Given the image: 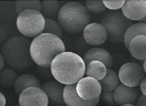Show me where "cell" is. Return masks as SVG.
<instances>
[{
	"label": "cell",
	"mask_w": 146,
	"mask_h": 106,
	"mask_svg": "<svg viewBox=\"0 0 146 106\" xmlns=\"http://www.w3.org/2000/svg\"><path fill=\"white\" fill-rule=\"evenodd\" d=\"M83 58L73 52H64L53 60L50 72L55 80L64 85L76 84L85 75Z\"/></svg>",
	"instance_id": "6da1fadb"
},
{
	"label": "cell",
	"mask_w": 146,
	"mask_h": 106,
	"mask_svg": "<svg viewBox=\"0 0 146 106\" xmlns=\"http://www.w3.org/2000/svg\"><path fill=\"white\" fill-rule=\"evenodd\" d=\"M30 51L34 63L40 67L50 69L53 60L65 52V45L58 36L42 33L31 42Z\"/></svg>",
	"instance_id": "7a4b0ae2"
},
{
	"label": "cell",
	"mask_w": 146,
	"mask_h": 106,
	"mask_svg": "<svg viewBox=\"0 0 146 106\" xmlns=\"http://www.w3.org/2000/svg\"><path fill=\"white\" fill-rule=\"evenodd\" d=\"M91 20L89 11L85 5L78 1H70L62 5L57 16L63 31L70 34L81 33Z\"/></svg>",
	"instance_id": "3957f363"
},
{
	"label": "cell",
	"mask_w": 146,
	"mask_h": 106,
	"mask_svg": "<svg viewBox=\"0 0 146 106\" xmlns=\"http://www.w3.org/2000/svg\"><path fill=\"white\" fill-rule=\"evenodd\" d=\"M30 42L24 36H13L5 42L1 54L5 63L13 69H26L31 67L34 61L30 55Z\"/></svg>",
	"instance_id": "277c9868"
},
{
	"label": "cell",
	"mask_w": 146,
	"mask_h": 106,
	"mask_svg": "<svg viewBox=\"0 0 146 106\" xmlns=\"http://www.w3.org/2000/svg\"><path fill=\"white\" fill-rule=\"evenodd\" d=\"M101 24L106 29L107 40L113 43H124L127 30L133 22L125 17L121 10L110 11L101 19Z\"/></svg>",
	"instance_id": "5b68a950"
},
{
	"label": "cell",
	"mask_w": 146,
	"mask_h": 106,
	"mask_svg": "<svg viewBox=\"0 0 146 106\" xmlns=\"http://www.w3.org/2000/svg\"><path fill=\"white\" fill-rule=\"evenodd\" d=\"M46 18L39 11L30 9L18 15L16 26L18 31L26 38H36L44 32Z\"/></svg>",
	"instance_id": "8992f818"
},
{
	"label": "cell",
	"mask_w": 146,
	"mask_h": 106,
	"mask_svg": "<svg viewBox=\"0 0 146 106\" xmlns=\"http://www.w3.org/2000/svg\"><path fill=\"white\" fill-rule=\"evenodd\" d=\"M145 74L143 67L133 62L125 63L118 72L120 82L130 87H137L145 78Z\"/></svg>",
	"instance_id": "52a82bcc"
},
{
	"label": "cell",
	"mask_w": 146,
	"mask_h": 106,
	"mask_svg": "<svg viewBox=\"0 0 146 106\" xmlns=\"http://www.w3.org/2000/svg\"><path fill=\"white\" fill-rule=\"evenodd\" d=\"M20 106H48L46 94L40 87H32L23 91L19 95Z\"/></svg>",
	"instance_id": "ba28073f"
},
{
	"label": "cell",
	"mask_w": 146,
	"mask_h": 106,
	"mask_svg": "<svg viewBox=\"0 0 146 106\" xmlns=\"http://www.w3.org/2000/svg\"><path fill=\"white\" fill-rule=\"evenodd\" d=\"M76 91L82 99L91 101L100 97L102 88L99 81L86 77L82 78L76 83Z\"/></svg>",
	"instance_id": "9c48e42d"
},
{
	"label": "cell",
	"mask_w": 146,
	"mask_h": 106,
	"mask_svg": "<svg viewBox=\"0 0 146 106\" xmlns=\"http://www.w3.org/2000/svg\"><path fill=\"white\" fill-rule=\"evenodd\" d=\"M82 34L86 43L93 47L102 45L107 40L106 29L100 23H90L84 29Z\"/></svg>",
	"instance_id": "30bf717a"
},
{
	"label": "cell",
	"mask_w": 146,
	"mask_h": 106,
	"mask_svg": "<svg viewBox=\"0 0 146 106\" xmlns=\"http://www.w3.org/2000/svg\"><path fill=\"white\" fill-rule=\"evenodd\" d=\"M64 85L56 80H50L42 86V89L48 98L51 106L65 105L64 99Z\"/></svg>",
	"instance_id": "8fae6325"
},
{
	"label": "cell",
	"mask_w": 146,
	"mask_h": 106,
	"mask_svg": "<svg viewBox=\"0 0 146 106\" xmlns=\"http://www.w3.org/2000/svg\"><path fill=\"white\" fill-rule=\"evenodd\" d=\"M131 21H140L146 16V0H127L121 9Z\"/></svg>",
	"instance_id": "7c38bea8"
},
{
	"label": "cell",
	"mask_w": 146,
	"mask_h": 106,
	"mask_svg": "<svg viewBox=\"0 0 146 106\" xmlns=\"http://www.w3.org/2000/svg\"><path fill=\"white\" fill-rule=\"evenodd\" d=\"M140 95V91L137 87H130L121 83L114 90L115 101L117 105L134 104Z\"/></svg>",
	"instance_id": "4fadbf2b"
},
{
	"label": "cell",
	"mask_w": 146,
	"mask_h": 106,
	"mask_svg": "<svg viewBox=\"0 0 146 106\" xmlns=\"http://www.w3.org/2000/svg\"><path fill=\"white\" fill-rule=\"evenodd\" d=\"M76 84L67 85L64 89V99L65 105L67 106H97L100 97L88 101L82 99L76 91Z\"/></svg>",
	"instance_id": "5bb4252c"
},
{
	"label": "cell",
	"mask_w": 146,
	"mask_h": 106,
	"mask_svg": "<svg viewBox=\"0 0 146 106\" xmlns=\"http://www.w3.org/2000/svg\"><path fill=\"white\" fill-rule=\"evenodd\" d=\"M83 60L85 64L93 61H98L105 65L107 69H110L113 65V58L110 53L106 49L99 47H93L86 51Z\"/></svg>",
	"instance_id": "9a60e30c"
},
{
	"label": "cell",
	"mask_w": 146,
	"mask_h": 106,
	"mask_svg": "<svg viewBox=\"0 0 146 106\" xmlns=\"http://www.w3.org/2000/svg\"><path fill=\"white\" fill-rule=\"evenodd\" d=\"M132 57L139 61L146 59V36H137L131 40L128 49Z\"/></svg>",
	"instance_id": "2e32d148"
},
{
	"label": "cell",
	"mask_w": 146,
	"mask_h": 106,
	"mask_svg": "<svg viewBox=\"0 0 146 106\" xmlns=\"http://www.w3.org/2000/svg\"><path fill=\"white\" fill-rule=\"evenodd\" d=\"M32 87H42L38 79L30 74H23L19 76L13 85L15 92L18 95H20L24 90Z\"/></svg>",
	"instance_id": "e0dca14e"
},
{
	"label": "cell",
	"mask_w": 146,
	"mask_h": 106,
	"mask_svg": "<svg viewBox=\"0 0 146 106\" xmlns=\"http://www.w3.org/2000/svg\"><path fill=\"white\" fill-rule=\"evenodd\" d=\"M107 71V67L100 61H93L86 65L85 75L86 77L95 79L99 81L105 77Z\"/></svg>",
	"instance_id": "ac0fdd59"
},
{
	"label": "cell",
	"mask_w": 146,
	"mask_h": 106,
	"mask_svg": "<svg viewBox=\"0 0 146 106\" xmlns=\"http://www.w3.org/2000/svg\"><path fill=\"white\" fill-rule=\"evenodd\" d=\"M119 78L118 73L111 69H107V74L103 79L100 80L102 91H112L119 85Z\"/></svg>",
	"instance_id": "d6986e66"
},
{
	"label": "cell",
	"mask_w": 146,
	"mask_h": 106,
	"mask_svg": "<svg viewBox=\"0 0 146 106\" xmlns=\"http://www.w3.org/2000/svg\"><path fill=\"white\" fill-rule=\"evenodd\" d=\"M60 8V4L58 1L44 0L41 1L40 12L46 19H54L58 16Z\"/></svg>",
	"instance_id": "ffe728a7"
},
{
	"label": "cell",
	"mask_w": 146,
	"mask_h": 106,
	"mask_svg": "<svg viewBox=\"0 0 146 106\" xmlns=\"http://www.w3.org/2000/svg\"><path fill=\"white\" fill-rule=\"evenodd\" d=\"M137 36H146V24L145 23H136L131 26L127 30L124 37V44L128 49L131 40Z\"/></svg>",
	"instance_id": "44dd1931"
},
{
	"label": "cell",
	"mask_w": 146,
	"mask_h": 106,
	"mask_svg": "<svg viewBox=\"0 0 146 106\" xmlns=\"http://www.w3.org/2000/svg\"><path fill=\"white\" fill-rule=\"evenodd\" d=\"M30 9L41 11V1L39 0H23L16 1L15 3V10L18 15Z\"/></svg>",
	"instance_id": "7402d4cb"
},
{
	"label": "cell",
	"mask_w": 146,
	"mask_h": 106,
	"mask_svg": "<svg viewBox=\"0 0 146 106\" xmlns=\"http://www.w3.org/2000/svg\"><path fill=\"white\" fill-rule=\"evenodd\" d=\"M18 75L13 69H4L0 73V84L3 88L13 86L18 78Z\"/></svg>",
	"instance_id": "603a6c76"
},
{
	"label": "cell",
	"mask_w": 146,
	"mask_h": 106,
	"mask_svg": "<svg viewBox=\"0 0 146 106\" xmlns=\"http://www.w3.org/2000/svg\"><path fill=\"white\" fill-rule=\"evenodd\" d=\"M62 31L58 21L54 19H46V26L43 33L51 34L61 38L62 36Z\"/></svg>",
	"instance_id": "cb8c5ba5"
},
{
	"label": "cell",
	"mask_w": 146,
	"mask_h": 106,
	"mask_svg": "<svg viewBox=\"0 0 146 106\" xmlns=\"http://www.w3.org/2000/svg\"><path fill=\"white\" fill-rule=\"evenodd\" d=\"M84 5L88 10L89 11L90 13H95V14H98V13H101L106 10L104 3L103 1L100 0H93V1H85Z\"/></svg>",
	"instance_id": "d4e9b609"
},
{
	"label": "cell",
	"mask_w": 146,
	"mask_h": 106,
	"mask_svg": "<svg viewBox=\"0 0 146 106\" xmlns=\"http://www.w3.org/2000/svg\"><path fill=\"white\" fill-rule=\"evenodd\" d=\"M105 7L111 11L119 10L123 6L125 1V0H103Z\"/></svg>",
	"instance_id": "484cf974"
},
{
	"label": "cell",
	"mask_w": 146,
	"mask_h": 106,
	"mask_svg": "<svg viewBox=\"0 0 146 106\" xmlns=\"http://www.w3.org/2000/svg\"><path fill=\"white\" fill-rule=\"evenodd\" d=\"M100 99H103L105 103L109 104V105H117L115 101L114 91H102L101 95H100Z\"/></svg>",
	"instance_id": "4316f807"
},
{
	"label": "cell",
	"mask_w": 146,
	"mask_h": 106,
	"mask_svg": "<svg viewBox=\"0 0 146 106\" xmlns=\"http://www.w3.org/2000/svg\"><path fill=\"white\" fill-rule=\"evenodd\" d=\"M136 105L137 106H146V96L143 95V94L139 95L136 101Z\"/></svg>",
	"instance_id": "83f0119b"
},
{
	"label": "cell",
	"mask_w": 146,
	"mask_h": 106,
	"mask_svg": "<svg viewBox=\"0 0 146 106\" xmlns=\"http://www.w3.org/2000/svg\"><path fill=\"white\" fill-rule=\"evenodd\" d=\"M139 89L141 93L143 94V95L146 96V77H145L143 80H142V81L139 85Z\"/></svg>",
	"instance_id": "f1b7e54d"
},
{
	"label": "cell",
	"mask_w": 146,
	"mask_h": 106,
	"mask_svg": "<svg viewBox=\"0 0 146 106\" xmlns=\"http://www.w3.org/2000/svg\"><path fill=\"white\" fill-rule=\"evenodd\" d=\"M6 105V98L3 93H0V106H5Z\"/></svg>",
	"instance_id": "f546056e"
},
{
	"label": "cell",
	"mask_w": 146,
	"mask_h": 106,
	"mask_svg": "<svg viewBox=\"0 0 146 106\" xmlns=\"http://www.w3.org/2000/svg\"><path fill=\"white\" fill-rule=\"evenodd\" d=\"M5 61L4 57H3V55H0V70L3 71L5 67Z\"/></svg>",
	"instance_id": "4dcf8cb0"
},
{
	"label": "cell",
	"mask_w": 146,
	"mask_h": 106,
	"mask_svg": "<svg viewBox=\"0 0 146 106\" xmlns=\"http://www.w3.org/2000/svg\"><path fill=\"white\" fill-rule=\"evenodd\" d=\"M143 69L144 71H145V73H146V59L143 62Z\"/></svg>",
	"instance_id": "1f68e13d"
},
{
	"label": "cell",
	"mask_w": 146,
	"mask_h": 106,
	"mask_svg": "<svg viewBox=\"0 0 146 106\" xmlns=\"http://www.w3.org/2000/svg\"><path fill=\"white\" fill-rule=\"evenodd\" d=\"M139 22H141V23H145V24H146V16H145V18L142 19L141 20H140Z\"/></svg>",
	"instance_id": "d6a6232c"
},
{
	"label": "cell",
	"mask_w": 146,
	"mask_h": 106,
	"mask_svg": "<svg viewBox=\"0 0 146 106\" xmlns=\"http://www.w3.org/2000/svg\"><path fill=\"white\" fill-rule=\"evenodd\" d=\"M120 106H137V105H133V104H126V105H123Z\"/></svg>",
	"instance_id": "836d02e7"
},
{
	"label": "cell",
	"mask_w": 146,
	"mask_h": 106,
	"mask_svg": "<svg viewBox=\"0 0 146 106\" xmlns=\"http://www.w3.org/2000/svg\"><path fill=\"white\" fill-rule=\"evenodd\" d=\"M58 106H67L66 105H58Z\"/></svg>",
	"instance_id": "e575fe53"
}]
</instances>
